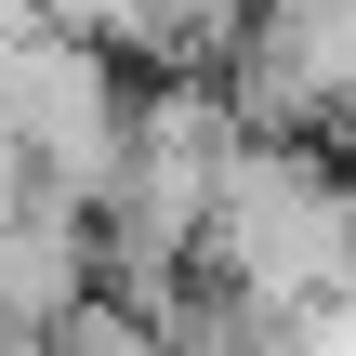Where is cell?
<instances>
[{
	"instance_id": "obj_1",
	"label": "cell",
	"mask_w": 356,
	"mask_h": 356,
	"mask_svg": "<svg viewBox=\"0 0 356 356\" xmlns=\"http://www.w3.org/2000/svg\"><path fill=\"white\" fill-rule=\"evenodd\" d=\"M211 291H238L251 317H304L317 291L356 277V185L317 145H277V132H238L225 185H211V238H198Z\"/></svg>"
}]
</instances>
